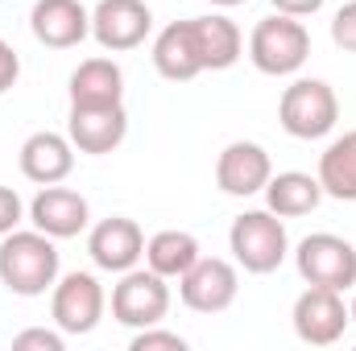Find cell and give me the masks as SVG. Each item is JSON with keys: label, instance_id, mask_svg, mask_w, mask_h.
Listing matches in <instances>:
<instances>
[{"label": "cell", "instance_id": "6da1fadb", "mask_svg": "<svg viewBox=\"0 0 356 351\" xmlns=\"http://www.w3.org/2000/svg\"><path fill=\"white\" fill-rule=\"evenodd\" d=\"M58 281V248L46 232L0 236V285L17 298H42Z\"/></svg>", "mask_w": 356, "mask_h": 351}, {"label": "cell", "instance_id": "7a4b0ae2", "mask_svg": "<svg viewBox=\"0 0 356 351\" xmlns=\"http://www.w3.org/2000/svg\"><path fill=\"white\" fill-rule=\"evenodd\" d=\"M249 58L261 75H273V79L294 75L311 58V33L298 17L273 12L266 21H257V29L249 37Z\"/></svg>", "mask_w": 356, "mask_h": 351}, {"label": "cell", "instance_id": "3957f363", "mask_svg": "<svg viewBox=\"0 0 356 351\" xmlns=\"http://www.w3.org/2000/svg\"><path fill=\"white\" fill-rule=\"evenodd\" d=\"M228 248H232V257H236V264H241L245 273L266 277V273H273L277 264L286 261L290 236H286L282 215H273L269 207L266 211H245V215L232 219Z\"/></svg>", "mask_w": 356, "mask_h": 351}, {"label": "cell", "instance_id": "277c9868", "mask_svg": "<svg viewBox=\"0 0 356 351\" xmlns=\"http://www.w3.org/2000/svg\"><path fill=\"white\" fill-rule=\"evenodd\" d=\"M277 120L290 137L298 141H319L336 128L340 120V99L336 91L327 87L323 79H294L290 87L282 91L277 103Z\"/></svg>", "mask_w": 356, "mask_h": 351}, {"label": "cell", "instance_id": "5b68a950", "mask_svg": "<svg viewBox=\"0 0 356 351\" xmlns=\"http://www.w3.org/2000/svg\"><path fill=\"white\" fill-rule=\"evenodd\" d=\"M170 310V285L154 268H129L112 285V318L129 331L158 327Z\"/></svg>", "mask_w": 356, "mask_h": 351}, {"label": "cell", "instance_id": "8992f818", "mask_svg": "<svg viewBox=\"0 0 356 351\" xmlns=\"http://www.w3.org/2000/svg\"><path fill=\"white\" fill-rule=\"evenodd\" d=\"M294 264L307 285H323V289H340V293H348L356 285V248L344 236H332V232L307 236L294 252Z\"/></svg>", "mask_w": 356, "mask_h": 351}, {"label": "cell", "instance_id": "52a82bcc", "mask_svg": "<svg viewBox=\"0 0 356 351\" xmlns=\"http://www.w3.org/2000/svg\"><path fill=\"white\" fill-rule=\"evenodd\" d=\"M294 335L311 348H332L344 339V331L353 327V310L344 302L340 289H323V285H307L294 302Z\"/></svg>", "mask_w": 356, "mask_h": 351}, {"label": "cell", "instance_id": "ba28073f", "mask_svg": "<svg viewBox=\"0 0 356 351\" xmlns=\"http://www.w3.org/2000/svg\"><path fill=\"white\" fill-rule=\"evenodd\" d=\"M241 293L236 264L224 257H199L182 277H178V298L195 314H224Z\"/></svg>", "mask_w": 356, "mask_h": 351}, {"label": "cell", "instance_id": "9c48e42d", "mask_svg": "<svg viewBox=\"0 0 356 351\" xmlns=\"http://www.w3.org/2000/svg\"><path fill=\"white\" fill-rule=\"evenodd\" d=\"M104 285L91 277V273H67L63 281H54V298H50V314H54V327L63 335H91L104 318Z\"/></svg>", "mask_w": 356, "mask_h": 351}, {"label": "cell", "instance_id": "30bf717a", "mask_svg": "<svg viewBox=\"0 0 356 351\" xmlns=\"http://www.w3.org/2000/svg\"><path fill=\"white\" fill-rule=\"evenodd\" d=\"M154 29V12L145 0H99L91 8V37L120 54V50H137Z\"/></svg>", "mask_w": 356, "mask_h": 351}, {"label": "cell", "instance_id": "8fae6325", "mask_svg": "<svg viewBox=\"0 0 356 351\" xmlns=\"http://www.w3.org/2000/svg\"><path fill=\"white\" fill-rule=\"evenodd\" d=\"M67 137L79 153L104 157V153L120 149V141L129 137V112H124V103H95V108L71 103Z\"/></svg>", "mask_w": 356, "mask_h": 351}, {"label": "cell", "instance_id": "7c38bea8", "mask_svg": "<svg viewBox=\"0 0 356 351\" xmlns=\"http://www.w3.org/2000/svg\"><path fill=\"white\" fill-rule=\"evenodd\" d=\"M29 219L38 232H46L50 240H75L83 228L91 223V207L88 198L71 186H42L29 203Z\"/></svg>", "mask_w": 356, "mask_h": 351}, {"label": "cell", "instance_id": "4fadbf2b", "mask_svg": "<svg viewBox=\"0 0 356 351\" xmlns=\"http://www.w3.org/2000/svg\"><path fill=\"white\" fill-rule=\"evenodd\" d=\"M88 252L104 273H129L145 257V236L129 215H108L91 228Z\"/></svg>", "mask_w": 356, "mask_h": 351}, {"label": "cell", "instance_id": "5bb4252c", "mask_svg": "<svg viewBox=\"0 0 356 351\" xmlns=\"http://www.w3.org/2000/svg\"><path fill=\"white\" fill-rule=\"evenodd\" d=\"M269 178H273V162L257 141H232V145H224V153L216 162V186L232 198L261 194Z\"/></svg>", "mask_w": 356, "mask_h": 351}, {"label": "cell", "instance_id": "9a60e30c", "mask_svg": "<svg viewBox=\"0 0 356 351\" xmlns=\"http://www.w3.org/2000/svg\"><path fill=\"white\" fill-rule=\"evenodd\" d=\"M29 29L50 50H71L91 33V12L79 0H38L29 12Z\"/></svg>", "mask_w": 356, "mask_h": 351}, {"label": "cell", "instance_id": "2e32d148", "mask_svg": "<svg viewBox=\"0 0 356 351\" xmlns=\"http://www.w3.org/2000/svg\"><path fill=\"white\" fill-rule=\"evenodd\" d=\"M71 170H75V145H71V137L50 132V128L25 137V145H21V174L29 178V182L54 186Z\"/></svg>", "mask_w": 356, "mask_h": 351}, {"label": "cell", "instance_id": "e0dca14e", "mask_svg": "<svg viewBox=\"0 0 356 351\" xmlns=\"http://www.w3.org/2000/svg\"><path fill=\"white\" fill-rule=\"evenodd\" d=\"M154 71L170 83H191L195 75H203V58L195 46V29L191 21H175L158 33L154 42Z\"/></svg>", "mask_w": 356, "mask_h": 351}, {"label": "cell", "instance_id": "ac0fdd59", "mask_svg": "<svg viewBox=\"0 0 356 351\" xmlns=\"http://www.w3.org/2000/svg\"><path fill=\"white\" fill-rule=\"evenodd\" d=\"M191 29H195V46H199L203 71H228V67L241 62L245 37H241L236 21L211 12V17H191Z\"/></svg>", "mask_w": 356, "mask_h": 351}, {"label": "cell", "instance_id": "d6986e66", "mask_svg": "<svg viewBox=\"0 0 356 351\" xmlns=\"http://www.w3.org/2000/svg\"><path fill=\"white\" fill-rule=\"evenodd\" d=\"M71 103L95 108V103H120L124 99V71L112 58H88L71 71Z\"/></svg>", "mask_w": 356, "mask_h": 351}, {"label": "cell", "instance_id": "ffe728a7", "mask_svg": "<svg viewBox=\"0 0 356 351\" xmlns=\"http://www.w3.org/2000/svg\"><path fill=\"white\" fill-rule=\"evenodd\" d=\"M319 203H323L319 178L302 174V170H286V174H273L266 182V207L273 211V215H282V219L311 215Z\"/></svg>", "mask_w": 356, "mask_h": 351}, {"label": "cell", "instance_id": "44dd1931", "mask_svg": "<svg viewBox=\"0 0 356 351\" xmlns=\"http://www.w3.org/2000/svg\"><path fill=\"white\" fill-rule=\"evenodd\" d=\"M319 186L327 198H340V203H356V128L336 137L323 157H319Z\"/></svg>", "mask_w": 356, "mask_h": 351}, {"label": "cell", "instance_id": "7402d4cb", "mask_svg": "<svg viewBox=\"0 0 356 351\" xmlns=\"http://www.w3.org/2000/svg\"><path fill=\"white\" fill-rule=\"evenodd\" d=\"M199 257H203L199 252V240L191 232H178V228H166V232H158V236L145 240V264L158 277H166V281L170 277H182Z\"/></svg>", "mask_w": 356, "mask_h": 351}, {"label": "cell", "instance_id": "603a6c76", "mask_svg": "<svg viewBox=\"0 0 356 351\" xmlns=\"http://www.w3.org/2000/svg\"><path fill=\"white\" fill-rule=\"evenodd\" d=\"M133 351H186V339L175 331H158V327H145L133 335Z\"/></svg>", "mask_w": 356, "mask_h": 351}, {"label": "cell", "instance_id": "cb8c5ba5", "mask_svg": "<svg viewBox=\"0 0 356 351\" xmlns=\"http://www.w3.org/2000/svg\"><path fill=\"white\" fill-rule=\"evenodd\" d=\"M332 42H336L340 50L356 54V0H348V4L332 17Z\"/></svg>", "mask_w": 356, "mask_h": 351}, {"label": "cell", "instance_id": "d4e9b609", "mask_svg": "<svg viewBox=\"0 0 356 351\" xmlns=\"http://www.w3.org/2000/svg\"><path fill=\"white\" fill-rule=\"evenodd\" d=\"M13 348H17V351H29V348L63 351V335H58V331H46V327H33V331H21V335L13 339Z\"/></svg>", "mask_w": 356, "mask_h": 351}, {"label": "cell", "instance_id": "484cf974", "mask_svg": "<svg viewBox=\"0 0 356 351\" xmlns=\"http://www.w3.org/2000/svg\"><path fill=\"white\" fill-rule=\"evenodd\" d=\"M21 215H25V207H21V194H17L13 186H0V236L17 232Z\"/></svg>", "mask_w": 356, "mask_h": 351}, {"label": "cell", "instance_id": "4316f807", "mask_svg": "<svg viewBox=\"0 0 356 351\" xmlns=\"http://www.w3.org/2000/svg\"><path fill=\"white\" fill-rule=\"evenodd\" d=\"M17 79H21V58H17V50L0 37V95L13 87Z\"/></svg>", "mask_w": 356, "mask_h": 351}, {"label": "cell", "instance_id": "83f0119b", "mask_svg": "<svg viewBox=\"0 0 356 351\" xmlns=\"http://www.w3.org/2000/svg\"><path fill=\"white\" fill-rule=\"evenodd\" d=\"M277 12H286V17H311V12H319L323 8V0H269Z\"/></svg>", "mask_w": 356, "mask_h": 351}, {"label": "cell", "instance_id": "f1b7e54d", "mask_svg": "<svg viewBox=\"0 0 356 351\" xmlns=\"http://www.w3.org/2000/svg\"><path fill=\"white\" fill-rule=\"evenodd\" d=\"M211 4H220V8H236V4H245V0H211Z\"/></svg>", "mask_w": 356, "mask_h": 351}, {"label": "cell", "instance_id": "f546056e", "mask_svg": "<svg viewBox=\"0 0 356 351\" xmlns=\"http://www.w3.org/2000/svg\"><path fill=\"white\" fill-rule=\"evenodd\" d=\"M348 310H353V323H356V298H353V306H348Z\"/></svg>", "mask_w": 356, "mask_h": 351}]
</instances>
